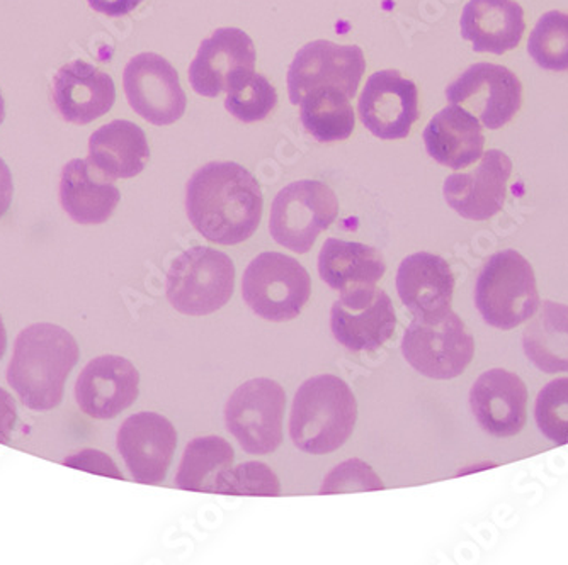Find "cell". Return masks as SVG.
<instances>
[{"instance_id":"cell-39","label":"cell","mask_w":568,"mask_h":565,"mask_svg":"<svg viewBox=\"0 0 568 565\" xmlns=\"http://www.w3.org/2000/svg\"><path fill=\"white\" fill-rule=\"evenodd\" d=\"M6 117V102L4 97H2V92H0V124L4 123Z\"/></svg>"},{"instance_id":"cell-12","label":"cell","mask_w":568,"mask_h":565,"mask_svg":"<svg viewBox=\"0 0 568 565\" xmlns=\"http://www.w3.org/2000/svg\"><path fill=\"white\" fill-rule=\"evenodd\" d=\"M395 327L394 302L376 286L341 292V298L332 306V333L351 352H375L390 340Z\"/></svg>"},{"instance_id":"cell-14","label":"cell","mask_w":568,"mask_h":565,"mask_svg":"<svg viewBox=\"0 0 568 565\" xmlns=\"http://www.w3.org/2000/svg\"><path fill=\"white\" fill-rule=\"evenodd\" d=\"M357 111L376 138L404 140L419 120V91L398 70H379L366 80Z\"/></svg>"},{"instance_id":"cell-6","label":"cell","mask_w":568,"mask_h":565,"mask_svg":"<svg viewBox=\"0 0 568 565\" xmlns=\"http://www.w3.org/2000/svg\"><path fill=\"white\" fill-rule=\"evenodd\" d=\"M235 265L229 255L194 247L172 261L168 299L187 316H206L222 309L234 296Z\"/></svg>"},{"instance_id":"cell-28","label":"cell","mask_w":568,"mask_h":565,"mask_svg":"<svg viewBox=\"0 0 568 565\" xmlns=\"http://www.w3.org/2000/svg\"><path fill=\"white\" fill-rule=\"evenodd\" d=\"M234 459V449L220 436L191 440L175 474V487L196 493H213L216 482L232 468Z\"/></svg>"},{"instance_id":"cell-18","label":"cell","mask_w":568,"mask_h":565,"mask_svg":"<svg viewBox=\"0 0 568 565\" xmlns=\"http://www.w3.org/2000/svg\"><path fill=\"white\" fill-rule=\"evenodd\" d=\"M255 48L251 37L237 28H220L201 43L187 76L196 94L215 99L229 91L241 73L254 72Z\"/></svg>"},{"instance_id":"cell-15","label":"cell","mask_w":568,"mask_h":565,"mask_svg":"<svg viewBox=\"0 0 568 565\" xmlns=\"http://www.w3.org/2000/svg\"><path fill=\"white\" fill-rule=\"evenodd\" d=\"M175 446L174 424L162 414H133L124 420L118 432V450L128 471L140 484L155 486L164 482Z\"/></svg>"},{"instance_id":"cell-30","label":"cell","mask_w":568,"mask_h":565,"mask_svg":"<svg viewBox=\"0 0 568 565\" xmlns=\"http://www.w3.org/2000/svg\"><path fill=\"white\" fill-rule=\"evenodd\" d=\"M277 105V92L261 73H241L230 82L225 107L235 120L245 124L264 121Z\"/></svg>"},{"instance_id":"cell-29","label":"cell","mask_w":568,"mask_h":565,"mask_svg":"<svg viewBox=\"0 0 568 565\" xmlns=\"http://www.w3.org/2000/svg\"><path fill=\"white\" fill-rule=\"evenodd\" d=\"M298 105L303 127L318 143L344 142L353 134L356 116L349 97L339 89H315Z\"/></svg>"},{"instance_id":"cell-5","label":"cell","mask_w":568,"mask_h":565,"mask_svg":"<svg viewBox=\"0 0 568 565\" xmlns=\"http://www.w3.org/2000/svg\"><path fill=\"white\" fill-rule=\"evenodd\" d=\"M402 353L417 372L437 381L462 376L470 366L475 341L462 319L449 311L416 316L402 340Z\"/></svg>"},{"instance_id":"cell-22","label":"cell","mask_w":568,"mask_h":565,"mask_svg":"<svg viewBox=\"0 0 568 565\" xmlns=\"http://www.w3.org/2000/svg\"><path fill=\"white\" fill-rule=\"evenodd\" d=\"M463 40L477 53L504 55L525 37V11L514 0H470L459 19Z\"/></svg>"},{"instance_id":"cell-2","label":"cell","mask_w":568,"mask_h":565,"mask_svg":"<svg viewBox=\"0 0 568 565\" xmlns=\"http://www.w3.org/2000/svg\"><path fill=\"white\" fill-rule=\"evenodd\" d=\"M75 338L51 322L19 333L8 367V382L28 410L44 413L60 407L65 382L79 362Z\"/></svg>"},{"instance_id":"cell-3","label":"cell","mask_w":568,"mask_h":565,"mask_svg":"<svg viewBox=\"0 0 568 565\" xmlns=\"http://www.w3.org/2000/svg\"><path fill=\"white\" fill-rule=\"evenodd\" d=\"M357 420L356 396L332 373L303 382L293 401L290 436L303 452L324 455L341 449L353 435Z\"/></svg>"},{"instance_id":"cell-27","label":"cell","mask_w":568,"mask_h":565,"mask_svg":"<svg viewBox=\"0 0 568 565\" xmlns=\"http://www.w3.org/2000/svg\"><path fill=\"white\" fill-rule=\"evenodd\" d=\"M523 348L539 370L568 372V306L545 301L523 333Z\"/></svg>"},{"instance_id":"cell-25","label":"cell","mask_w":568,"mask_h":565,"mask_svg":"<svg viewBox=\"0 0 568 565\" xmlns=\"http://www.w3.org/2000/svg\"><path fill=\"white\" fill-rule=\"evenodd\" d=\"M149 158L145 131L132 121H111L95 130L89 140V162L111 181L136 177Z\"/></svg>"},{"instance_id":"cell-38","label":"cell","mask_w":568,"mask_h":565,"mask_svg":"<svg viewBox=\"0 0 568 565\" xmlns=\"http://www.w3.org/2000/svg\"><path fill=\"white\" fill-rule=\"evenodd\" d=\"M6 350H8V331H6L4 321L0 316V360L6 356Z\"/></svg>"},{"instance_id":"cell-26","label":"cell","mask_w":568,"mask_h":565,"mask_svg":"<svg viewBox=\"0 0 568 565\" xmlns=\"http://www.w3.org/2000/svg\"><path fill=\"white\" fill-rule=\"evenodd\" d=\"M318 273L331 289L346 292L356 287L376 286L385 276L386 264L376 248L327 238L318 255Z\"/></svg>"},{"instance_id":"cell-35","label":"cell","mask_w":568,"mask_h":565,"mask_svg":"<svg viewBox=\"0 0 568 565\" xmlns=\"http://www.w3.org/2000/svg\"><path fill=\"white\" fill-rule=\"evenodd\" d=\"M16 421H18V407L14 398L6 389L0 388V443L6 445L11 442Z\"/></svg>"},{"instance_id":"cell-11","label":"cell","mask_w":568,"mask_h":565,"mask_svg":"<svg viewBox=\"0 0 568 565\" xmlns=\"http://www.w3.org/2000/svg\"><path fill=\"white\" fill-rule=\"evenodd\" d=\"M446 99L474 114L488 130H499L521 110L523 84L506 66L477 63L448 85Z\"/></svg>"},{"instance_id":"cell-37","label":"cell","mask_w":568,"mask_h":565,"mask_svg":"<svg viewBox=\"0 0 568 565\" xmlns=\"http://www.w3.org/2000/svg\"><path fill=\"white\" fill-rule=\"evenodd\" d=\"M14 194V184H12V174L6 165L4 160L0 158V219L4 218L12 203Z\"/></svg>"},{"instance_id":"cell-8","label":"cell","mask_w":568,"mask_h":565,"mask_svg":"<svg viewBox=\"0 0 568 565\" xmlns=\"http://www.w3.org/2000/svg\"><path fill=\"white\" fill-rule=\"evenodd\" d=\"M339 201L321 181H298L281 188L271 206L274 242L295 254H308L318 235L337 218Z\"/></svg>"},{"instance_id":"cell-4","label":"cell","mask_w":568,"mask_h":565,"mask_svg":"<svg viewBox=\"0 0 568 565\" xmlns=\"http://www.w3.org/2000/svg\"><path fill=\"white\" fill-rule=\"evenodd\" d=\"M475 305L487 325L514 330L536 315L539 294L529 261L516 250L488 258L475 286Z\"/></svg>"},{"instance_id":"cell-31","label":"cell","mask_w":568,"mask_h":565,"mask_svg":"<svg viewBox=\"0 0 568 565\" xmlns=\"http://www.w3.org/2000/svg\"><path fill=\"white\" fill-rule=\"evenodd\" d=\"M528 53L536 65L550 72L568 70V14L550 11L539 18L528 41Z\"/></svg>"},{"instance_id":"cell-34","label":"cell","mask_w":568,"mask_h":565,"mask_svg":"<svg viewBox=\"0 0 568 565\" xmlns=\"http://www.w3.org/2000/svg\"><path fill=\"white\" fill-rule=\"evenodd\" d=\"M385 487L372 468L359 459L344 462L335 468L325 479L321 494L361 493V491H379Z\"/></svg>"},{"instance_id":"cell-10","label":"cell","mask_w":568,"mask_h":565,"mask_svg":"<svg viewBox=\"0 0 568 565\" xmlns=\"http://www.w3.org/2000/svg\"><path fill=\"white\" fill-rule=\"evenodd\" d=\"M365 70V53L356 44L312 41L296 53L290 66V101L298 105L308 92L322 88L339 89L347 97H356Z\"/></svg>"},{"instance_id":"cell-20","label":"cell","mask_w":568,"mask_h":565,"mask_svg":"<svg viewBox=\"0 0 568 565\" xmlns=\"http://www.w3.org/2000/svg\"><path fill=\"white\" fill-rule=\"evenodd\" d=\"M53 104L63 120L72 124L92 123L110 113L116 88L108 73L91 63L75 60L53 76Z\"/></svg>"},{"instance_id":"cell-24","label":"cell","mask_w":568,"mask_h":565,"mask_svg":"<svg viewBox=\"0 0 568 565\" xmlns=\"http://www.w3.org/2000/svg\"><path fill=\"white\" fill-rule=\"evenodd\" d=\"M423 138L430 158L453 171L470 167L484 155L481 123L462 105L439 111L427 124Z\"/></svg>"},{"instance_id":"cell-33","label":"cell","mask_w":568,"mask_h":565,"mask_svg":"<svg viewBox=\"0 0 568 565\" xmlns=\"http://www.w3.org/2000/svg\"><path fill=\"white\" fill-rule=\"evenodd\" d=\"M216 494L229 496H280L281 484L276 474L261 462H247L230 468L216 482Z\"/></svg>"},{"instance_id":"cell-19","label":"cell","mask_w":568,"mask_h":565,"mask_svg":"<svg viewBox=\"0 0 568 565\" xmlns=\"http://www.w3.org/2000/svg\"><path fill=\"white\" fill-rule=\"evenodd\" d=\"M470 408L478 424L490 435H518L528 420V389L516 373L488 370L471 388Z\"/></svg>"},{"instance_id":"cell-32","label":"cell","mask_w":568,"mask_h":565,"mask_svg":"<svg viewBox=\"0 0 568 565\" xmlns=\"http://www.w3.org/2000/svg\"><path fill=\"white\" fill-rule=\"evenodd\" d=\"M536 424L557 445L568 443V377L551 381L539 391L535 410Z\"/></svg>"},{"instance_id":"cell-13","label":"cell","mask_w":568,"mask_h":565,"mask_svg":"<svg viewBox=\"0 0 568 565\" xmlns=\"http://www.w3.org/2000/svg\"><path fill=\"white\" fill-rule=\"evenodd\" d=\"M123 88L133 111L150 124L169 126L186 113V92L178 70L158 53L133 56L124 69Z\"/></svg>"},{"instance_id":"cell-36","label":"cell","mask_w":568,"mask_h":565,"mask_svg":"<svg viewBox=\"0 0 568 565\" xmlns=\"http://www.w3.org/2000/svg\"><path fill=\"white\" fill-rule=\"evenodd\" d=\"M88 2L95 12H101L108 18H123L135 11L143 0H88Z\"/></svg>"},{"instance_id":"cell-9","label":"cell","mask_w":568,"mask_h":565,"mask_svg":"<svg viewBox=\"0 0 568 565\" xmlns=\"http://www.w3.org/2000/svg\"><path fill=\"white\" fill-rule=\"evenodd\" d=\"M286 394L271 379H252L230 396L225 408L226 430L244 452L267 455L283 442Z\"/></svg>"},{"instance_id":"cell-21","label":"cell","mask_w":568,"mask_h":565,"mask_svg":"<svg viewBox=\"0 0 568 565\" xmlns=\"http://www.w3.org/2000/svg\"><path fill=\"white\" fill-rule=\"evenodd\" d=\"M121 194L114 181L101 174L89 160L73 158L60 178V204L79 225H102L113 216Z\"/></svg>"},{"instance_id":"cell-16","label":"cell","mask_w":568,"mask_h":565,"mask_svg":"<svg viewBox=\"0 0 568 565\" xmlns=\"http://www.w3.org/2000/svg\"><path fill=\"white\" fill-rule=\"evenodd\" d=\"M139 392V369L123 357H98L77 377V404L95 420L116 418L132 407Z\"/></svg>"},{"instance_id":"cell-1","label":"cell","mask_w":568,"mask_h":565,"mask_svg":"<svg viewBox=\"0 0 568 565\" xmlns=\"http://www.w3.org/2000/svg\"><path fill=\"white\" fill-rule=\"evenodd\" d=\"M263 207L254 175L234 162L203 165L187 182V218L213 244H244L260 228Z\"/></svg>"},{"instance_id":"cell-23","label":"cell","mask_w":568,"mask_h":565,"mask_svg":"<svg viewBox=\"0 0 568 565\" xmlns=\"http://www.w3.org/2000/svg\"><path fill=\"white\" fill-rule=\"evenodd\" d=\"M397 290L412 315H437L452 309L455 277L445 258L419 251L398 267Z\"/></svg>"},{"instance_id":"cell-7","label":"cell","mask_w":568,"mask_h":565,"mask_svg":"<svg viewBox=\"0 0 568 565\" xmlns=\"http://www.w3.org/2000/svg\"><path fill=\"white\" fill-rule=\"evenodd\" d=\"M312 294L306 268L288 255L264 251L248 264L242 296L248 308L273 322L298 318Z\"/></svg>"},{"instance_id":"cell-17","label":"cell","mask_w":568,"mask_h":565,"mask_svg":"<svg viewBox=\"0 0 568 565\" xmlns=\"http://www.w3.org/2000/svg\"><path fill=\"white\" fill-rule=\"evenodd\" d=\"M513 162L499 150H488L481 155L475 171L449 175L445 181V199L456 213L471 222H487L503 209L506 203L507 182Z\"/></svg>"}]
</instances>
